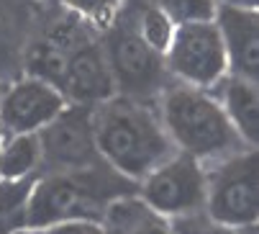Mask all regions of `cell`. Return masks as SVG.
<instances>
[{
    "instance_id": "52a82bcc",
    "label": "cell",
    "mask_w": 259,
    "mask_h": 234,
    "mask_svg": "<svg viewBox=\"0 0 259 234\" xmlns=\"http://www.w3.org/2000/svg\"><path fill=\"white\" fill-rule=\"evenodd\" d=\"M164 70L177 83L213 90L229 75V59L215 21L177 26L164 52Z\"/></svg>"
},
{
    "instance_id": "277c9868",
    "label": "cell",
    "mask_w": 259,
    "mask_h": 234,
    "mask_svg": "<svg viewBox=\"0 0 259 234\" xmlns=\"http://www.w3.org/2000/svg\"><path fill=\"white\" fill-rule=\"evenodd\" d=\"M218 224L246 229L259 221V170L256 149L246 147L205 165V209Z\"/></svg>"
},
{
    "instance_id": "8992f818",
    "label": "cell",
    "mask_w": 259,
    "mask_h": 234,
    "mask_svg": "<svg viewBox=\"0 0 259 234\" xmlns=\"http://www.w3.org/2000/svg\"><path fill=\"white\" fill-rule=\"evenodd\" d=\"M136 196L164 219L193 216L205 209V165L175 152L136 185Z\"/></svg>"
},
{
    "instance_id": "44dd1931",
    "label": "cell",
    "mask_w": 259,
    "mask_h": 234,
    "mask_svg": "<svg viewBox=\"0 0 259 234\" xmlns=\"http://www.w3.org/2000/svg\"><path fill=\"white\" fill-rule=\"evenodd\" d=\"M44 234H113L103 219H72L44 229Z\"/></svg>"
},
{
    "instance_id": "2e32d148",
    "label": "cell",
    "mask_w": 259,
    "mask_h": 234,
    "mask_svg": "<svg viewBox=\"0 0 259 234\" xmlns=\"http://www.w3.org/2000/svg\"><path fill=\"white\" fill-rule=\"evenodd\" d=\"M31 180H0V234L26 226V201Z\"/></svg>"
},
{
    "instance_id": "ffe728a7",
    "label": "cell",
    "mask_w": 259,
    "mask_h": 234,
    "mask_svg": "<svg viewBox=\"0 0 259 234\" xmlns=\"http://www.w3.org/2000/svg\"><path fill=\"white\" fill-rule=\"evenodd\" d=\"M175 234H256V226H246V229H236V226H226L218 224L213 219H208L203 211L193 214V216H180L169 221Z\"/></svg>"
},
{
    "instance_id": "e0dca14e",
    "label": "cell",
    "mask_w": 259,
    "mask_h": 234,
    "mask_svg": "<svg viewBox=\"0 0 259 234\" xmlns=\"http://www.w3.org/2000/svg\"><path fill=\"white\" fill-rule=\"evenodd\" d=\"M136 26H139V34L146 44H149L154 52H159L164 57L172 36H175V23L167 18V13L157 6V3H146L144 8H139L136 13Z\"/></svg>"
},
{
    "instance_id": "603a6c76",
    "label": "cell",
    "mask_w": 259,
    "mask_h": 234,
    "mask_svg": "<svg viewBox=\"0 0 259 234\" xmlns=\"http://www.w3.org/2000/svg\"><path fill=\"white\" fill-rule=\"evenodd\" d=\"M11 234H44V229H33V226H21V229H16V231H11Z\"/></svg>"
},
{
    "instance_id": "ba28073f",
    "label": "cell",
    "mask_w": 259,
    "mask_h": 234,
    "mask_svg": "<svg viewBox=\"0 0 259 234\" xmlns=\"http://www.w3.org/2000/svg\"><path fill=\"white\" fill-rule=\"evenodd\" d=\"M90 108L93 106L69 103L52 124H47L39 131L41 173L82 170V168L103 162L100 152H98V144H95Z\"/></svg>"
},
{
    "instance_id": "8fae6325",
    "label": "cell",
    "mask_w": 259,
    "mask_h": 234,
    "mask_svg": "<svg viewBox=\"0 0 259 234\" xmlns=\"http://www.w3.org/2000/svg\"><path fill=\"white\" fill-rule=\"evenodd\" d=\"M215 26L229 59V75L259 80V8L218 6Z\"/></svg>"
},
{
    "instance_id": "cb8c5ba5",
    "label": "cell",
    "mask_w": 259,
    "mask_h": 234,
    "mask_svg": "<svg viewBox=\"0 0 259 234\" xmlns=\"http://www.w3.org/2000/svg\"><path fill=\"white\" fill-rule=\"evenodd\" d=\"M6 85H8V80H6V77H0V98H3V93H6Z\"/></svg>"
},
{
    "instance_id": "d6986e66",
    "label": "cell",
    "mask_w": 259,
    "mask_h": 234,
    "mask_svg": "<svg viewBox=\"0 0 259 234\" xmlns=\"http://www.w3.org/2000/svg\"><path fill=\"white\" fill-rule=\"evenodd\" d=\"M154 3L167 13V18L175 26L213 21L215 18V11H218L215 0H154Z\"/></svg>"
},
{
    "instance_id": "30bf717a",
    "label": "cell",
    "mask_w": 259,
    "mask_h": 234,
    "mask_svg": "<svg viewBox=\"0 0 259 234\" xmlns=\"http://www.w3.org/2000/svg\"><path fill=\"white\" fill-rule=\"evenodd\" d=\"M59 90L75 106H98L118 93L113 72H110V64L100 44L82 39L72 49L64 75L59 80Z\"/></svg>"
},
{
    "instance_id": "7a4b0ae2",
    "label": "cell",
    "mask_w": 259,
    "mask_h": 234,
    "mask_svg": "<svg viewBox=\"0 0 259 234\" xmlns=\"http://www.w3.org/2000/svg\"><path fill=\"white\" fill-rule=\"evenodd\" d=\"M136 193V183L98 162L82 170L36 175L26 201V226L47 229L72 219H103L110 201Z\"/></svg>"
},
{
    "instance_id": "7c38bea8",
    "label": "cell",
    "mask_w": 259,
    "mask_h": 234,
    "mask_svg": "<svg viewBox=\"0 0 259 234\" xmlns=\"http://www.w3.org/2000/svg\"><path fill=\"white\" fill-rule=\"evenodd\" d=\"M215 98L224 106L231 126L246 147L259 144V80L239 75H226L215 88Z\"/></svg>"
},
{
    "instance_id": "5bb4252c",
    "label": "cell",
    "mask_w": 259,
    "mask_h": 234,
    "mask_svg": "<svg viewBox=\"0 0 259 234\" xmlns=\"http://www.w3.org/2000/svg\"><path fill=\"white\" fill-rule=\"evenodd\" d=\"M26 23L28 13L23 0H0V77L23 67Z\"/></svg>"
},
{
    "instance_id": "ac0fdd59",
    "label": "cell",
    "mask_w": 259,
    "mask_h": 234,
    "mask_svg": "<svg viewBox=\"0 0 259 234\" xmlns=\"http://www.w3.org/2000/svg\"><path fill=\"white\" fill-rule=\"evenodd\" d=\"M64 8L82 23L108 28L123 11V0H62Z\"/></svg>"
},
{
    "instance_id": "4fadbf2b",
    "label": "cell",
    "mask_w": 259,
    "mask_h": 234,
    "mask_svg": "<svg viewBox=\"0 0 259 234\" xmlns=\"http://www.w3.org/2000/svg\"><path fill=\"white\" fill-rule=\"evenodd\" d=\"M103 221L113 234H175L169 219L154 214L136 193L110 201Z\"/></svg>"
},
{
    "instance_id": "6da1fadb",
    "label": "cell",
    "mask_w": 259,
    "mask_h": 234,
    "mask_svg": "<svg viewBox=\"0 0 259 234\" xmlns=\"http://www.w3.org/2000/svg\"><path fill=\"white\" fill-rule=\"evenodd\" d=\"M90 116L103 162L136 185L177 152L162 126L157 106L144 98L116 93L113 98L93 106Z\"/></svg>"
},
{
    "instance_id": "5b68a950",
    "label": "cell",
    "mask_w": 259,
    "mask_h": 234,
    "mask_svg": "<svg viewBox=\"0 0 259 234\" xmlns=\"http://www.w3.org/2000/svg\"><path fill=\"white\" fill-rule=\"evenodd\" d=\"M108 28L110 31L103 52L110 64V72H113L116 90L121 95L144 98V101H149V95L154 93H162L167 75L164 57L141 39L136 16L126 13L123 21H118L116 16Z\"/></svg>"
},
{
    "instance_id": "d4e9b609",
    "label": "cell",
    "mask_w": 259,
    "mask_h": 234,
    "mask_svg": "<svg viewBox=\"0 0 259 234\" xmlns=\"http://www.w3.org/2000/svg\"><path fill=\"white\" fill-rule=\"evenodd\" d=\"M3 139H6V129H3V124H0V144H3Z\"/></svg>"
},
{
    "instance_id": "9a60e30c",
    "label": "cell",
    "mask_w": 259,
    "mask_h": 234,
    "mask_svg": "<svg viewBox=\"0 0 259 234\" xmlns=\"http://www.w3.org/2000/svg\"><path fill=\"white\" fill-rule=\"evenodd\" d=\"M41 173L39 134H6L0 144V180H31Z\"/></svg>"
},
{
    "instance_id": "3957f363",
    "label": "cell",
    "mask_w": 259,
    "mask_h": 234,
    "mask_svg": "<svg viewBox=\"0 0 259 234\" xmlns=\"http://www.w3.org/2000/svg\"><path fill=\"white\" fill-rule=\"evenodd\" d=\"M157 111L175 149L203 165L246 149L213 90L185 83L164 85Z\"/></svg>"
},
{
    "instance_id": "7402d4cb",
    "label": "cell",
    "mask_w": 259,
    "mask_h": 234,
    "mask_svg": "<svg viewBox=\"0 0 259 234\" xmlns=\"http://www.w3.org/2000/svg\"><path fill=\"white\" fill-rule=\"evenodd\" d=\"M215 3L231 8H259V0H215Z\"/></svg>"
},
{
    "instance_id": "9c48e42d",
    "label": "cell",
    "mask_w": 259,
    "mask_h": 234,
    "mask_svg": "<svg viewBox=\"0 0 259 234\" xmlns=\"http://www.w3.org/2000/svg\"><path fill=\"white\" fill-rule=\"evenodd\" d=\"M69 106L64 93L33 75L8 80L0 98V124L6 134H39Z\"/></svg>"
}]
</instances>
